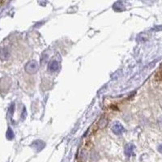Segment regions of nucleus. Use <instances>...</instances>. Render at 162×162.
I'll list each match as a JSON object with an SVG mask.
<instances>
[{
    "label": "nucleus",
    "instance_id": "nucleus-1",
    "mask_svg": "<svg viewBox=\"0 0 162 162\" xmlns=\"http://www.w3.org/2000/svg\"><path fill=\"white\" fill-rule=\"evenodd\" d=\"M156 77L158 79H162V67H161V69L158 71Z\"/></svg>",
    "mask_w": 162,
    "mask_h": 162
},
{
    "label": "nucleus",
    "instance_id": "nucleus-2",
    "mask_svg": "<svg viewBox=\"0 0 162 162\" xmlns=\"http://www.w3.org/2000/svg\"><path fill=\"white\" fill-rule=\"evenodd\" d=\"M159 151H160L161 152H162V145H161V146L159 147Z\"/></svg>",
    "mask_w": 162,
    "mask_h": 162
}]
</instances>
